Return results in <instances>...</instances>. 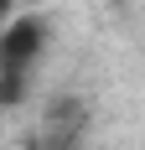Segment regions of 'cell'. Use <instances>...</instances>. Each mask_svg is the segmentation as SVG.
<instances>
[{
  "instance_id": "obj_2",
  "label": "cell",
  "mask_w": 145,
  "mask_h": 150,
  "mask_svg": "<svg viewBox=\"0 0 145 150\" xmlns=\"http://www.w3.org/2000/svg\"><path fill=\"white\" fill-rule=\"evenodd\" d=\"M26 5H42V0H26Z\"/></svg>"
},
{
  "instance_id": "obj_1",
  "label": "cell",
  "mask_w": 145,
  "mask_h": 150,
  "mask_svg": "<svg viewBox=\"0 0 145 150\" xmlns=\"http://www.w3.org/2000/svg\"><path fill=\"white\" fill-rule=\"evenodd\" d=\"M42 57H47V21L42 16H11L0 31V104L26 98Z\"/></svg>"
}]
</instances>
